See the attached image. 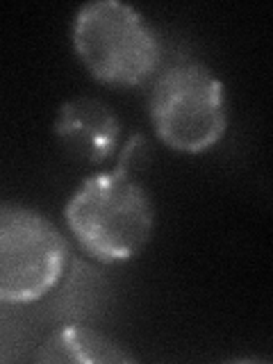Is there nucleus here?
Wrapping results in <instances>:
<instances>
[{
  "mask_svg": "<svg viewBox=\"0 0 273 364\" xmlns=\"http://www.w3.org/2000/svg\"><path fill=\"white\" fill-rule=\"evenodd\" d=\"M130 146L114 171L89 176L64 208V219L87 255L105 264L128 262L148 244L155 210L148 191L130 176Z\"/></svg>",
  "mask_w": 273,
  "mask_h": 364,
  "instance_id": "nucleus-1",
  "label": "nucleus"
},
{
  "mask_svg": "<svg viewBox=\"0 0 273 364\" xmlns=\"http://www.w3.org/2000/svg\"><path fill=\"white\" fill-rule=\"evenodd\" d=\"M73 46L98 82L136 87L151 80L162 60V46L146 18L121 0H96L80 7Z\"/></svg>",
  "mask_w": 273,
  "mask_h": 364,
  "instance_id": "nucleus-2",
  "label": "nucleus"
},
{
  "mask_svg": "<svg viewBox=\"0 0 273 364\" xmlns=\"http://www.w3.org/2000/svg\"><path fill=\"white\" fill-rule=\"evenodd\" d=\"M151 121L159 141L178 153H205L223 139V82L200 62L168 66L151 91Z\"/></svg>",
  "mask_w": 273,
  "mask_h": 364,
  "instance_id": "nucleus-3",
  "label": "nucleus"
},
{
  "mask_svg": "<svg viewBox=\"0 0 273 364\" xmlns=\"http://www.w3.org/2000/svg\"><path fill=\"white\" fill-rule=\"evenodd\" d=\"M68 244L48 216L26 205L0 203V303L26 305L60 284Z\"/></svg>",
  "mask_w": 273,
  "mask_h": 364,
  "instance_id": "nucleus-4",
  "label": "nucleus"
},
{
  "mask_svg": "<svg viewBox=\"0 0 273 364\" xmlns=\"http://www.w3.org/2000/svg\"><path fill=\"white\" fill-rule=\"evenodd\" d=\"M55 134L71 146L77 157L100 164L117 151L121 123L102 100L82 96L62 105Z\"/></svg>",
  "mask_w": 273,
  "mask_h": 364,
  "instance_id": "nucleus-5",
  "label": "nucleus"
},
{
  "mask_svg": "<svg viewBox=\"0 0 273 364\" xmlns=\"http://www.w3.org/2000/svg\"><path fill=\"white\" fill-rule=\"evenodd\" d=\"M39 362H132L134 358L128 350H123L121 344H117L112 337L98 333L96 328H87L80 323H68L43 341L39 353Z\"/></svg>",
  "mask_w": 273,
  "mask_h": 364,
  "instance_id": "nucleus-6",
  "label": "nucleus"
}]
</instances>
